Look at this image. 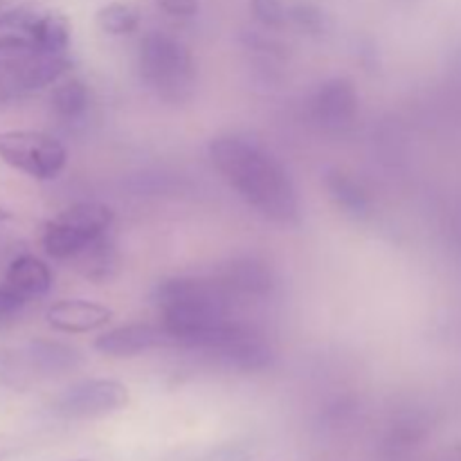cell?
Segmentation results:
<instances>
[{"label": "cell", "mask_w": 461, "mask_h": 461, "mask_svg": "<svg viewBox=\"0 0 461 461\" xmlns=\"http://www.w3.org/2000/svg\"><path fill=\"white\" fill-rule=\"evenodd\" d=\"M212 165L230 187L266 219L282 225L300 221V198L286 167L250 140L223 135L210 142Z\"/></svg>", "instance_id": "6da1fadb"}, {"label": "cell", "mask_w": 461, "mask_h": 461, "mask_svg": "<svg viewBox=\"0 0 461 461\" xmlns=\"http://www.w3.org/2000/svg\"><path fill=\"white\" fill-rule=\"evenodd\" d=\"M232 293L214 279L176 277L158 284L153 304L174 345L210 349L219 333L232 322Z\"/></svg>", "instance_id": "7a4b0ae2"}, {"label": "cell", "mask_w": 461, "mask_h": 461, "mask_svg": "<svg viewBox=\"0 0 461 461\" xmlns=\"http://www.w3.org/2000/svg\"><path fill=\"white\" fill-rule=\"evenodd\" d=\"M68 68V54L45 52L30 36H0V99H16L57 84Z\"/></svg>", "instance_id": "3957f363"}, {"label": "cell", "mask_w": 461, "mask_h": 461, "mask_svg": "<svg viewBox=\"0 0 461 461\" xmlns=\"http://www.w3.org/2000/svg\"><path fill=\"white\" fill-rule=\"evenodd\" d=\"M140 75L144 84L171 104L185 102L196 86V61L187 45L165 32H149L140 43Z\"/></svg>", "instance_id": "277c9868"}, {"label": "cell", "mask_w": 461, "mask_h": 461, "mask_svg": "<svg viewBox=\"0 0 461 461\" xmlns=\"http://www.w3.org/2000/svg\"><path fill=\"white\" fill-rule=\"evenodd\" d=\"M113 219V210L102 203H77L45 225V252L52 259H75L86 246L108 234Z\"/></svg>", "instance_id": "5b68a950"}, {"label": "cell", "mask_w": 461, "mask_h": 461, "mask_svg": "<svg viewBox=\"0 0 461 461\" xmlns=\"http://www.w3.org/2000/svg\"><path fill=\"white\" fill-rule=\"evenodd\" d=\"M0 160L36 180H54L68 165V151L57 138L41 131L0 133Z\"/></svg>", "instance_id": "8992f818"}, {"label": "cell", "mask_w": 461, "mask_h": 461, "mask_svg": "<svg viewBox=\"0 0 461 461\" xmlns=\"http://www.w3.org/2000/svg\"><path fill=\"white\" fill-rule=\"evenodd\" d=\"M129 403V387L113 378H88L68 387L54 401V412L63 419H99Z\"/></svg>", "instance_id": "52a82bcc"}, {"label": "cell", "mask_w": 461, "mask_h": 461, "mask_svg": "<svg viewBox=\"0 0 461 461\" xmlns=\"http://www.w3.org/2000/svg\"><path fill=\"white\" fill-rule=\"evenodd\" d=\"M174 345L167 329L156 324H124V327L111 329L95 340V349L102 356L111 358H133L144 351L160 349V347Z\"/></svg>", "instance_id": "ba28073f"}, {"label": "cell", "mask_w": 461, "mask_h": 461, "mask_svg": "<svg viewBox=\"0 0 461 461\" xmlns=\"http://www.w3.org/2000/svg\"><path fill=\"white\" fill-rule=\"evenodd\" d=\"M313 117L324 129H345L358 115V93L349 79L327 81L318 88L313 102H311Z\"/></svg>", "instance_id": "9c48e42d"}, {"label": "cell", "mask_w": 461, "mask_h": 461, "mask_svg": "<svg viewBox=\"0 0 461 461\" xmlns=\"http://www.w3.org/2000/svg\"><path fill=\"white\" fill-rule=\"evenodd\" d=\"M45 320L61 333H90L106 327L113 311L90 300H59L50 306Z\"/></svg>", "instance_id": "30bf717a"}, {"label": "cell", "mask_w": 461, "mask_h": 461, "mask_svg": "<svg viewBox=\"0 0 461 461\" xmlns=\"http://www.w3.org/2000/svg\"><path fill=\"white\" fill-rule=\"evenodd\" d=\"M5 284L25 302L43 297L45 293L52 288V273H50L48 264L34 255H21L9 264L7 275H5Z\"/></svg>", "instance_id": "8fae6325"}, {"label": "cell", "mask_w": 461, "mask_h": 461, "mask_svg": "<svg viewBox=\"0 0 461 461\" xmlns=\"http://www.w3.org/2000/svg\"><path fill=\"white\" fill-rule=\"evenodd\" d=\"M25 360L34 372L43 376L72 372L81 365V354L75 347L59 345V342H32L25 349Z\"/></svg>", "instance_id": "7c38bea8"}, {"label": "cell", "mask_w": 461, "mask_h": 461, "mask_svg": "<svg viewBox=\"0 0 461 461\" xmlns=\"http://www.w3.org/2000/svg\"><path fill=\"white\" fill-rule=\"evenodd\" d=\"M25 36H30L45 52L68 54V48H70V21L59 12H39V16L32 23L30 32Z\"/></svg>", "instance_id": "4fadbf2b"}, {"label": "cell", "mask_w": 461, "mask_h": 461, "mask_svg": "<svg viewBox=\"0 0 461 461\" xmlns=\"http://www.w3.org/2000/svg\"><path fill=\"white\" fill-rule=\"evenodd\" d=\"M327 189L331 194L333 201L338 203L340 210H345L347 214L356 216V219H365L369 216L372 210V203H369L367 192L363 189V185L356 178H351L345 171H329L327 174Z\"/></svg>", "instance_id": "5bb4252c"}, {"label": "cell", "mask_w": 461, "mask_h": 461, "mask_svg": "<svg viewBox=\"0 0 461 461\" xmlns=\"http://www.w3.org/2000/svg\"><path fill=\"white\" fill-rule=\"evenodd\" d=\"M79 270L93 282H106L113 277L117 264L115 246H113L111 237L104 234L97 241H93L90 246H86L79 255L75 257Z\"/></svg>", "instance_id": "9a60e30c"}, {"label": "cell", "mask_w": 461, "mask_h": 461, "mask_svg": "<svg viewBox=\"0 0 461 461\" xmlns=\"http://www.w3.org/2000/svg\"><path fill=\"white\" fill-rule=\"evenodd\" d=\"M52 108L59 120L77 122L88 113L90 90L81 79H66L52 90Z\"/></svg>", "instance_id": "2e32d148"}, {"label": "cell", "mask_w": 461, "mask_h": 461, "mask_svg": "<svg viewBox=\"0 0 461 461\" xmlns=\"http://www.w3.org/2000/svg\"><path fill=\"white\" fill-rule=\"evenodd\" d=\"M221 284L230 293L261 295V293L270 291V273L266 266L255 264V261H241V264H232L225 270Z\"/></svg>", "instance_id": "e0dca14e"}, {"label": "cell", "mask_w": 461, "mask_h": 461, "mask_svg": "<svg viewBox=\"0 0 461 461\" xmlns=\"http://www.w3.org/2000/svg\"><path fill=\"white\" fill-rule=\"evenodd\" d=\"M97 25L111 36H126L138 30L140 16L131 5L108 3L97 12Z\"/></svg>", "instance_id": "ac0fdd59"}, {"label": "cell", "mask_w": 461, "mask_h": 461, "mask_svg": "<svg viewBox=\"0 0 461 461\" xmlns=\"http://www.w3.org/2000/svg\"><path fill=\"white\" fill-rule=\"evenodd\" d=\"M255 14L266 25H279L286 18V9L279 0H255Z\"/></svg>", "instance_id": "d6986e66"}, {"label": "cell", "mask_w": 461, "mask_h": 461, "mask_svg": "<svg viewBox=\"0 0 461 461\" xmlns=\"http://www.w3.org/2000/svg\"><path fill=\"white\" fill-rule=\"evenodd\" d=\"M162 12H167L169 16L176 18H192L198 14L201 3L198 0H153Z\"/></svg>", "instance_id": "ffe728a7"}, {"label": "cell", "mask_w": 461, "mask_h": 461, "mask_svg": "<svg viewBox=\"0 0 461 461\" xmlns=\"http://www.w3.org/2000/svg\"><path fill=\"white\" fill-rule=\"evenodd\" d=\"M25 304L27 302L23 300L16 291H12V288H9L5 282L0 284V320L14 315L16 311H21Z\"/></svg>", "instance_id": "44dd1931"}, {"label": "cell", "mask_w": 461, "mask_h": 461, "mask_svg": "<svg viewBox=\"0 0 461 461\" xmlns=\"http://www.w3.org/2000/svg\"><path fill=\"white\" fill-rule=\"evenodd\" d=\"M7 219H9V212L0 207V223H5V221H7Z\"/></svg>", "instance_id": "7402d4cb"}, {"label": "cell", "mask_w": 461, "mask_h": 461, "mask_svg": "<svg viewBox=\"0 0 461 461\" xmlns=\"http://www.w3.org/2000/svg\"><path fill=\"white\" fill-rule=\"evenodd\" d=\"M77 461H90V459H77Z\"/></svg>", "instance_id": "603a6c76"}]
</instances>
